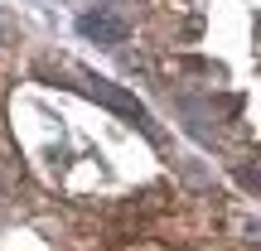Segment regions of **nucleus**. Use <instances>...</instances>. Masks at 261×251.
<instances>
[{"instance_id": "obj_1", "label": "nucleus", "mask_w": 261, "mask_h": 251, "mask_svg": "<svg viewBox=\"0 0 261 251\" xmlns=\"http://www.w3.org/2000/svg\"><path fill=\"white\" fill-rule=\"evenodd\" d=\"M77 92H83V97H92V102H102V106H112L116 116H130V121H145V106H140V102H136L130 92H116V87L107 82V77H97V73H87Z\"/></svg>"}, {"instance_id": "obj_2", "label": "nucleus", "mask_w": 261, "mask_h": 251, "mask_svg": "<svg viewBox=\"0 0 261 251\" xmlns=\"http://www.w3.org/2000/svg\"><path fill=\"white\" fill-rule=\"evenodd\" d=\"M77 29H83L87 39H97V44H121L126 39V19L112 15V10H87V15L77 19Z\"/></svg>"}]
</instances>
